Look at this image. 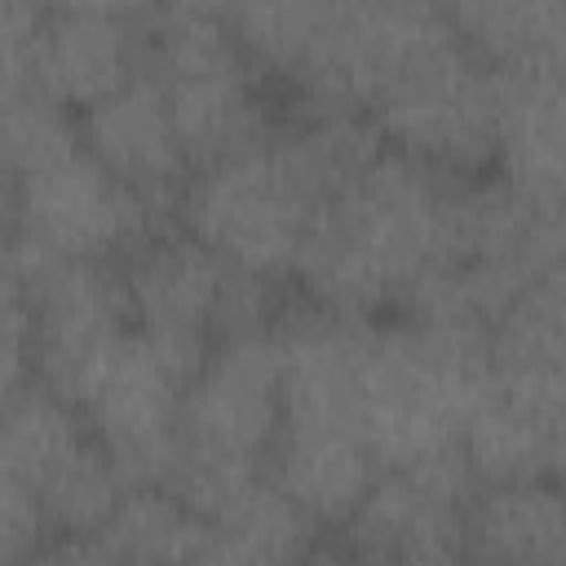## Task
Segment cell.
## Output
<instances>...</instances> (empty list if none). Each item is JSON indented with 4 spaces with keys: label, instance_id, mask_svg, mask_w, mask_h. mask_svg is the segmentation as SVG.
<instances>
[{
    "label": "cell",
    "instance_id": "cell-20",
    "mask_svg": "<svg viewBox=\"0 0 566 566\" xmlns=\"http://www.w3.org/2000/svg\"><path fill=\"white\" fill-rule=\"evenodd\" d=\"M84 416L49 389L40 376H31L4 407H0V469L13 473L35 491V500L93 447Z\"/></svg>",
    "mask_w": 566,
    "mask_h": 566
},
{
    "label": "cell",
    "instance_id": "cell-12",
    "mask_svg": "<svg viewBox=\"0 0 566 566\" xmlns=\"http://www.w3.org/2000/svg\"><path fill=\"white\" fill-rule=\"evenodd\" d=\"M13 270L27 287L35 376L71 402L88 367L133 327L124 279L102 261L44 256L27 248H13Z\"/></svg>",
    "mask_w": 566,
    "mask_h": 566
},
{
    "label": "cell",
    "instance_id": "cell-27",
    "mask_svg": "<svg viewBox=\"0 0 566 566\" xmlns=\"http://www.w3.org/2000/svg\"><path fill=\"white\" fill-rule=\"evenodd\" d=\"M13 243H18V208H13V172L0 155V265H13Z\"/></svg>",
    "mask_w": 566,
    "mask_h": 566
},
{
    "label": "cell",
    "instance_id": "cell-30",
    "mask_svg": "<svg viewBox=\"0 0 566 566\" xmlns=\"http://www.w3.org/2000/svg\"><path fill=\"white\" fill-rule=\"evenodd\" d=\"M27 4H49V0H27Z\"/></svg>",
    "mask_w": 566,
    "mask_h": 566
},
{
    "label": "cell",
    "instance_id": "cell-3",
    "mask_svg": "<svg viewBox=\"0 0 566 566\" xmlns=\"http://www.w3.org/2000/svg\"><path fill=\"white\" fill-rule=\"evenodd\" d=\"M491 385L486 327L398 318L363 327L358 411L376 469H424L460 451V433Z\"/></svg>",
    "mask_w": 566,
    "mask_h": 566
},
{
    "label": "cell",
    "instance_id": "cell-4",
    "mask_svg": "<svg viewBox=\"0 0 566 566\" xmlns=\"http://www.w3.org/2000/svg\"><path fill=\"white\" fill-rule=\"evenodd\" d=\"M0 155L13 172V248L106 261L150 230V208L97 164L71 111L35 93L0 106Z\"/></svg>",
    "mask_w": 566,
    "mask_h": 566
},
{
    "label": "cell",
    "instance_id": "cell-10",
    "mask_svg": "<svg viewBox=\"0 0 566 566\" xmlns=\"http://www.w3.org/2000/svg\"><path fill=\"white\" fill-rule=\"evenodd\" d=\"M283 411V363L274 323L217 336L181 389L177 442L203 455L265 464Z\"/></svg>",
    "mask_w": 566,
    "mask_h": 566
},
{
    "label": "cell",
    "instance_id": "cell-26",
    "mask_svg": "<svg viewBox=\"0 0 566 566\" xmlns=\"http://www.w3.org/2000/svg\"><path fill=\"white\" fill-rule=\"evenodd\" d=\"M35 376L31 363V310L27 301L0 314V407Z\"/></svg>",
    "mask_w": 566,
    "mask_h": 566
},
{
    "label": "cell",
    "instance_id": "cell-18",
    "mask_svg": "<svg viewBox=\"0 0 566 566\" xmlns=\"http://www.w3.org/2000/svg\"><path fill=\"white\" fill-rule=\"evenodd\" d=\"M53 557H93V562H208L212 535L208 522L168 486H124L111 517L88 535H62L49 548Z\"/></svg>",
    "mask_w": 566,
    "mask_h": 566
},
{
    "label": "cell",
    "instance_id": "cell-14",
    "mask_svg": "<svg viewBox=\"0 0 566 566\" xmlns=\"http://www.w3.org/2000/svg\"><path fill=\"white\" fill-rule=\"evenodd\" d=\"M562 389V367H491V385L460 433L478 482H557Z\"/></svg>",
    "mask_w": 566,
    "mask_h": 566
},
{
    "label": "cell",
    "instance_id": "cell-17",
    "mask_svg": "<svg viewBox=\"0 0 566 566\" xmlns=\"http://www.w3.org/2000/svg\"><path fill=\"white\" fill-rule=\"evenodd\" d=\"M500 177L531 203L562 208V66L495 71V159Z\"/></svg>",
    "mask_w": 566,
    "mask_h": 566
},
{
    "label": "cell",
    "instance_id": "cell-15",
    "mask_svg": "<svg viewBox=\"0 0 566 566\" xmlns=\"http://www.w3.org/2000/svg\"><path fill=\"white\" fill-rule=\"evenodd\" d=\"M80 137L97 155V164L111 177H119L150 212L177 208L190 159L181 150L159 84L142 66L111 97L80 111Z\"/></svg>",
    "mask_w": 566,
    "mask_h": 566
},
{
    "label": "cell",
    "instance_id": "cell-28",
    "mask_svg": "<svg viewBox=\"0 0 566 566\" xmlns=\"http://www.w3.org/2000/svg\"><path fill=\"white\" fill-rule=\"evenodd\" d=\"M49 4H71V9H97V13H115V18H137L159 9L164 0H49Z\"/></svg>",
    "mask_w": 566,
    "mask_h": 566
},
{
    "label": "cell",
    "instance_id": "cell-5",
    "mask_svg": "<svg viewBox=\"0 0 566 566\" xmlns=\"http://www.w3.org/2000/svg\"><path fill=\"white\" fill-rule=\"evenodd\" d=\"M314 208L318 195L270 133L195 168L177 195L181 226L226 265L256 279L292 274Z\"/></svg>",
    "mask_w": 566,
    "mask_h": 566
},
{
    "label": "cell",
    "instance_id": "cell-21",
    "mask_svg": "<svg viewBox=\"0 0 566 566\" xmlns=\"http://www.w3.org/2000/svg\"><path fill=\"white\" fill-rule=\"evenodd\" d=\"M208 535L217 562H296L314 553L318 522L274 482V473H256L208 517Z\"/></svg>",
    "mask_w": 566,
    "mask_h": 566
},
{
    "label": "cell",
    "instance_id": "cell-6",
    "mask_svg": "<svg viewBox=\"0 0 566 566\" xmlns=\"http://www.w3.org/2000/svg\"><path fill=\"white\" fill-rule=\"evenodd\" d=\"M142 71L159 84L195 168L265 137L252 57L226 18L159 4L142 40Z\"/></svg>",
    "mask_w": 566,
    "mask_h": 566
},
{
    "label": "cell",
    "instance_id": "cell-24",
    "mask_svg": "<svg viewBox=\"0 0 566 566\" xmlns=\"http://www.w3.org/2000/svg\"><path fill=\"white\" fill-rule=\"evenodd\" d=\"M40 27V4L0 0V106L31 93V44Z\"/></svg>",
    "mask_w": 566,
    "mask_h": 566
},
{
    "label": "cell",
    "instance_id": "cell-9",
    "mask_svg": "<svg viewBox=\"0 0 566 566\" xmlns=\"http://www.w3.org/2000/svg\"><path fill=\"white\" fill-rule=\"evenodd\" d=\"M181 389L186 380L128 327L71 394L124 486H164L177 460Z\"/></svg>",
    "mask_w": 566,
    "mask_h": 566
},
{
    "label": "cell",
    "instance_id": "cell-29",
    "mask_svg": "<svg viewBox=\"0 0 566 566\" xmlns=\"http://www.w3.org/2000/svg\"><path fill=\"white\" fill-rule=\"evenodd\" d=\"M22 301H27V287H22L18 270L13 265H0V314L13 310V305H22Z\"/></svg>",
    "mask_w": 566,
    "mask_h": 566
},
{
    "label": "cell",
    "instance_id": "cell-23",
    "mask_svg": "<svg viewBox=\"0 0 566 566\" xmlns=\"http://www.w3.org/2000/svg\"><path fill=\"white\" fill-rule=\"evenodd\" d=\"M327 0H226V22L252 62L292 75Z\"/></svg>",
    "mask_w": 566,
    "mask_h": 566
},
{
    "label": "cell",
    "instance_id": "cell-2",
    "mask_svg": "<svg viewBox=\"0 0 566 566\" xmlns=\"http://www.w3.org/2000/svg\"><path fill=\"white\" fill-rule=\"evenodd\" d=\"M363 327L367 318H340L318 305L274 323L283 411L270 473L318 526H340L380 473L358 411Z\"/></svg>",
    "mask_w": 566,
    "mask_h": 566
},
{
    "label": "cell",
    "instance_id": "cell-7",
    "mask_svg": "<svg viewBox=\"0 0 566 566\" xmlns=\"http://www.w3.org/2000/svg\"><path fill=\"white\" fill-rule=\"evenodd\" d=\"M464 44L442 0H327L292 66L310 111H363L416 62Z\"/></svg>",
    "mask_w": 566,
    "mask_h": 566
},
{
    "label": "cell",
    "instance_id": "cell-16",
    "mask_svg": "<svg viewBox=\"0 0 566 566\" xmlns=\"http://www.w3.org/2000/svg\"><path fill=\"white\" fill-rule=\"evenodd\" d=\"M142 66V40L133 18L49 4L40 9L35 44H31V93L62 106L88 111L111 97Z\"/></svg>",
    "mask_w": 566,
    "mask_h": 566
},
{
    "label": "cell",
    "instance_id": "cell-22",
    "mask_svg": "<svg viewBox=\"0 0 566 566\" xmlns=\"http://www.w3.org/2000/svg\"><path fill=\"white\" fill-rule=\"evenodd\" d=\"M442 9L491 71L562 66V0H442Z\"/></svg>",
    "mask_w": 566,
    "mask_h": 566
},
{
    "label": "cell",
    "instance_id": "cell-25",
    "mask_svg": "<svg viewBox=\"0 0 566 566\" xmlns=\"http://www.w3.org/2000/svg\"><path fill=\"white\" fill-rule=\"evenodd\" d=\"M44 535H49V522L35 491L0 469V562L44 553Z\"/></svg>",
    "mask_w": 566,
    "mask_h": 566
},
{
    "label": "cell",
    "instance_id": "cell-1",
    "mask_svg": "<svg viewBox=\"0 0 566 566\" xmlns=\"http://www.w3.org/2000/svg\"><path fill=\"white\" fill-rule=\"evenodd\" d=\"M451 172L380 150L314 208L292 274L310 301L340 318H371L442 256Z\"/></svg>",
    "mask_w": 566,
    "mask_h": 566
},
{
    "label": "cell",
    "instance_id": "cell-13",
    "mask_svg": "<svg viewBox=\"0 0 566 566\" xmlns=\"http://www.w3.org/2000/svg\"><path fill=\"white\" fill-rule=\"evenodd\" d=\"M473 486L464 460L380 469L340 522L345 544L371 562H455L464 557V500Z\"/></svg>",
    "mask_w": 566,
    "mask_h": 566
},
{
    "label": "cell",
    "instance_id": "cell-11",
    "mask_svg": "<svg viewBox=\"0 0 566 566\" xmlns=\"http://www.w3.org/2000/svg\"><path fill=\"white\" fill-rule=\"evenodd\" d=\"M234 265H226L190 230L142 234L124 270L128 318L142 340L190 380L221 336V314L230 296Z\"/></svg>",
    "mask_w": 566,
    "mask_h": 566
},
{
    "label": "cell",
    "instance_id": "cell-19",
    "mask_svg": "<svg viewBox=\"0 0 566 566\" xmlns=\"http://www.w3.org/2000/svg\"><path fill=\"white\" fill-rule=\"evenodd\" d=\"M464 553L500 562H562L566 517L557 482H478L464 500Z\"/></svg>",
    "mask_w": 566,
    "mask_h": 566
},
{
    "label": "cell",
    "instance_id": "cell-8",
    "mask_svg": "<svg viewBox=\"0 0 566 566\" xmlns=\"http://www.w3.org/2000/svg\"><path fill=\"white\" fill-rule=\"evenodd\" d=\"M367 119L389 150L451 177H478L495 159V71L469 44H451L394 75Z\"/></svg>",
    "mask_w": 566,
    "mask_h": 566
}]
</instances>
